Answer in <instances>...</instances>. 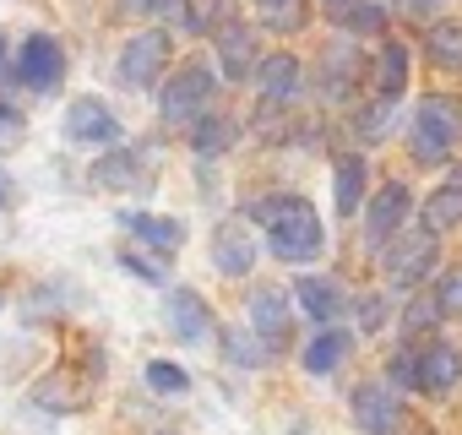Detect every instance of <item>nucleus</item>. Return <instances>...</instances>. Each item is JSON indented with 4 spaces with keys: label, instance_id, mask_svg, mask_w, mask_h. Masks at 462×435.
<instances>
[{
    "label": "nucleus",
    "instance_id": "1",
    "mask_svg": "<svg viewBox=\"0 0 462 435\" xmlns=\"http://www.w3.org/2000/svg\"><path fill=\"white\" fill-rule=\"evenodd\" d=\"M256 218H267V224H273V256H283V262H310V256H321V218H316L310 201H300V196L262 201Z\"/></svg>",
    "mask_w": 462,
    "mask_h": 435
},
{
    "label": "nucleus",
    "instance_id": "2",
    "mask_svg": "<svg viewBox=\"0 0 462 435\" xmlns=\"http://www.w3.org/2000/svg\"><path fill=\"white\" fill-rule=\"evenodd\" d=\"M462 136V104L430 93L419 109H413V158L419 163H440Z\"/></svg>",
    "mask_w": 462,
    "mask_h": 435
},
{
    "label": "nucleus",
    "instance_id": "3",
    "mask_svg": "<svg viewBox=\"0 0 462 435\" xmlns=\"http://www.w3.org/2000/svg\"><path fill=\"white\" fill-rule=\"evenodd\" d=\"M212 98V71L207 66H185L169 88H163V120L169 125H185V120H196V109Z\"/></svg>",
    "mask_w": 462,
    "mask_h": 435
},
{
    "label": "nucleus",
    "instance_id": "4",
    "mask_svg": "<svg viewBox=\"0 0 462 435\" xmlns=\"http://www.w3.org/2000/svg\"><path fill=\"white\" fill-rule=\"evenodd\" d=\"M354 424L370 430V435H392V430L402 424V403H397V392L381 386V381H365V386L354 392Z\"/></svg>",
    "mask_w": 462,
    "mask_h": 435
},
{
    "label": "nucleus",
    "instance_id": "5",
    "mask_svg": "<svg viewBox=\"0 0 462 435\" xmlns=\"http://www.w3.org/2000/svg\"><path fill=\"white\" fill-rule=\"evenodd\" d=\"M163 60H169V39L163 33H136L125 44V55H120V82L125 88H147L163 71Z\"/></svg>",
    "mask_w": 462,
    "mask_h": 435
},
{
    "label": "nucleus",
    "instance_id": "6",
    "mask_svg": "<svg viewBox=\"0 0 462 435\" xmlns=\"http://www.w3.org/2000/svg\"><path fill=\"white\" fill-rule=\"evenodd\" d=\"M60 71H66V50H60L50 33H33V39H23L17 77H23L28 88H55V82H60Z\"/></svg>",
    "mask_w": 462,
    "mask_h": 435
},
{
    "label": "nucleus",
    "instance_id": "7",
    "mask_svg": "<svg viewBox=\"0 0 462 435\" xmlns=\"http://www.w3.org/2000/svg\"><path fill=\"white\" fill-rule=\"evenodd\" d=\"M430 267H435V240H430V235H408V240H397L392 256H386V278L402 283V289H413Z\"/></svg>",
    "mask_w": 462,
    "mask_h": 435
},
{
    "label": "nucleus",
    "instance_id": "8",
    "mask_svg": "<svg viewBox=\"0 0 462 435\" xmlns=\"http://www.w3.org/2000/svg\"><path fill=\"white\" fill-rule=\"evenodd\" d=\"M169 332H174L180 343H207V338H212V310H207V300H196L190 289H174V294H169Z\"/></svg>",
    "mask_w": 462,
    "mask_h": 435
},
{
    "label": "nucleus",
    "instance_id": "9",
    "mask_svg": "<svg viewBox=\"0 0 462 435\" xmlns=\"http://www.w3.org/2000/svg\"><path fill=\"white\" fill-rule=\"evenodd\" d=\"M66 136L71 142H115L120 136V120L98 104V98H77L66 109Z\"/></svg>",
    "mask_w": 462,
    "mask_h": 435
},
{
    "label": "nucleus",
    "instance_id": "10",
    "mask_svg": "<svg viewBox=\"0 0 462 435\" xmlns=\"http://www.w3.org/2000/svg\"><path fill=\"white\" fill-rule=\"evenodd\" d=\"M212 262H217V273H228V278H245V273L256 267V240H251V229L223 224L217 240H212Z\"/></svg>",
    "mask_w": 462,
    "mask_h": 435
},
{
    "label": "nucleus",
    "instance_id": "11",
    "mask_svg": "<svg viewBox=\"0 0 462 435\" xmlns=\"http://www.w3.org/2000/svg\"><path fill=\"white\" fill-rule=\"evenodd\" d=\"M462 381V354L451 343H430L419 348V386L424 392H451Z\"/></svg>",
    "mask_w": 462,
    "mask_h": 435
},
{
    "label": "nucleus",
    "instance_id": "12",
    "mask_svg": "<svg viewBox=\"0 0 462 435\" xmlns=\"http://www.w3.org/2000/svg\"><path fill=\"white\" fill-rule=\"evenodd\" d=\"M402 212H408V190H402V185H381V190H375V201H370V224H365V240H370V245L392 240V229L402 224Z\"/></svg>",
    "mask_w": 462,
    "mask_h": 435
},
{
    "label": "nucleus",
    "instance_id": "13",
    "mask_svg": "<svg viewBox=\"0 0 462 435\" xmlns=\"http://www.w3.org/2000/svg\"><path fill=\"white\" fill-rule=\"evenodd\" d=\"M251 327H256L267 343H283V332H289V300H283L278 289H256V294H251Z\"/></svg>",
    "mask_w": 462,
    "mask_h": 435
},
{
    "label": "nucleus",
    "instance_id": "14",
    "mask_svg": "<svg viewBox=\"0 0 462 435\" xmlns=\"http://www.w3.org/2000/svg\"><path fill=\"white\" fill-rule=\"evenodd\" d=\"M120 224H125L131 235H142L147 245H158V251H180V245H185V224H174V218H152V212H120Z\"/></svg>",
    "mask_w": 462,
    "mask_h": 435
},
{
    "label": "nucleus",
    "instance_id": "15",
    "mask_svg": "<svg viewBox=\"0 0 462 435\" xmlns=\"http://www.w3.org/2000/svg\"><path fill=\"white\" fill-rule=\"evenodd\" d=\"M462 224V174L451 180V185H440L430 201H424V229L430 235H446V229H457Z\"/></svg>",
    "mask_w": 462,
    "mask_h": 435
},
{
    "label": "nucleus",
    "instance_id": "16",
    "mask_svg": "<svg viewBox=\"0 0 462 435\" xmlns=\"http://www.w3.org/2000/svg\"><path fill=\"white\" fill-rule=\"evenodd\" d=\"M217 60H223V71H228V77H245V71H251V60H256V39H251V28L228 23V28L217 33Z\"/></svg>",
    "mask_w": 462,
    "mask_h": 435
},
{
    "label": "nucleus",
    "instance_id": "17",
    "mask_svg": "<svg viewBox=\"0 0 462 435\" xmlns=\"http://www.w3.org/2000/svg\"><path fill=\"white\" fill-rule=\"evenodd\" d=\"M294 88H300V60H294V55H273V60H262V93H267V104L289 98Z\"/></svg>",
    "mask_w": 462,
    "mask_h": 435
},
{
    "label": "nucleus",
    "instance_id": "18",
    "mask_svg": "<svg viewBox=\"0 0 462 435\" xmlns=\"http://www.w3.org/2000/svg\"><path fill=\"white\" fill-rule=\"evenodd\" d=\"M300 305H305L316 321H332V316L343 310V294H337V283H327V278H300Z\"/></svg>",
    "mask_w": 462,
    "mask_h": 435
},
{
    "label": "nucleus",
    "instance_id": "19",
    "mask_svg": "<svg viewBox=\"0 0 462 435\" xmlns=\"http://www.w3.org/2000/svg\"><path fill=\"white\" fill-rule=\"evenodd\" d=\"M354 77H359V55H354L348 44H337V50H332V60L321 66V93H332V98H343Z\"/></svg>",
    "mask_w": 462,
    "mask_h": 435
},
{
    "label": "nucleus",
    "instance_id": "20",
    "mask_svg": "<svg viewBox=\"0 0 462 435\" xmlns=\"http://www.w3.org/2000/svg\"><path fill=\"white\" fill-rule=\"evenodd\" d=\"M93 180L109 185V190H125V185H142L147 174H142V158H136V153H115V158H104V163L93 169Z\"/></svg>",
    "mask_w": 462,
    "mask_h": 435
},
{
    "label": "nucleus",
    "instance_id": "21",
    "mask_svg": "<svg viewBox=\"0 0 462 435\" xmlns=\"http://www.w3.org/2000/svg\"><path fill=\"white\" fill-rule=\"evenodd\" d=\"M424 50H430V60L435 66H462V23H435L430 28V39H424Z\"/></svg>",
    "mask_w": 462,
    "mask_h": 435
},
{
    "label": "nucleus",
    "instance_id": "22",
    "mask_svg": "<svg viewBox=\"0 0 462 435\" xmlns=\"http://www.w3.org/2000/svg\"><path fill=\"white\" fill-rule=\"evenodd\" d=\"M343 354H348V338H343V332H321V338L305 348V370H310V375H327V370L343 365Z\"/></svg>",
    "mask_w": 462,
    "mask_h": 435
},
{
    "label": "nucleus",
    "instance_id": "23",
    "mask_svg": "<svg viewBox=\"0 0 462 435\" xmlns=\"http://www.w3.org/2000/svg\"><path fill=\"white\" fill-rule=\"evenodd\" d=\"M402 82H408V50H402V44H386V50H381V71H375L381 98H397Z\"/></svg>",
    "mask_w": 462,
    "mask_h": 435
},
{
    "label": "nucleus",
    "instance_id": "24",
    "mask_svg": "<svg viewBox=\"0 0 462 435\" xmlns=\"http://www.w3.org/2000/svg\"><path fill=\"white\" fill-rule=\"evenodd\" d=\"M359 196H365V163L343 158L337 163V212H359Z\"/></svg>",
    "mask_w": 462,
    "mask_h": 435
},
{
    "label": "nucleus",
    "instance_id": "25",
    "mask_svg": "<svg viewBox=\"0 0 462 435\" xmlns=\"http://www.w3.org/2000/svg\"><path fill=\"white\" fill-rule=\"evenodd\" d=\"M228 136H235V125H228V120H201V125L190 131L196 153H223V147H228Z\"/></svg>",
    "mask_w": 462,
    "mask_h": 435
},
{
    "label": "nucleus",
    "instance_id": "26",
    "mask_svg": "<svg viewBox=\"0 0 462 435\" xmlns=\"http://www.w3.org/2000/svg\"><path fill=\"white\" fill-rule=\"evenodd\" d=\"M147 386H158V392H169V397H174V392H185V386H190V375H185L180 365H169V359H152V365H147Z\"/></svg>",
    "mask_w": 462,
    "mask_h": 435
},
{
    "label": "nucleus",
    "instance_id": "27",
    "mask_svg": "<svg viewBox=\"0 0 462 435\" xmlns=\"http://www.w3.org/2000/svg\"><path fill=\"white\" fill-rule=\"evenodd\" d=\"M228 359L235 365H262L267 348H256V338H245V332H228Z\"/></svg>",
    "mask_w": 462,
    "mask_h": 435
},
{
    "label": "nucleus",
    "instance_id": "28",
    "mask_svg": "<svg viewBox=\"0 0 462 435\" xmlns=\"http://www.w3.org/2000/svg\"><path fill=\"white\" fill-rule=\"evenodd\" d=\"M381 23H386V12L375 6V0H359V6L348 12V28H354V33H375Z\"/></svg>",
    "mask_w": 462,
    "mask_h": 435
},
{
    "label": "nucleus",
    "instance_id": "29",
    "mask_svg": "<svg viewBox=\"0 0 462 435\" xmlns=\"http://www.w3.org/2000/svg\"><path fill=\"white\" fill-rule=\"evenodd\" d=\"M267 23L273 28H300L305 23V6H300V0H278V6H267Z\"/></svg>",
    "mask_w": 462,
    "mask_h": 435
},
{
    "label": "nucleus",
    "instance_id": "30",
    "mask_svg": "<svg viewBox=\"0 0 462 435\" xmlns=\"http://www.w3.org/2000/svg\"><path fill=\"white\" fill-rule=\"evenodd\" d=\"M17 142H23V115L0 104V153H6V147H17Z\"/></svg>",
    "mask_w": 462,
    "mask_h": 435
},
{
    "label": "nucleus",
    "instance_id": "31",
    "mask_svg": "<svg viewBox=\"0 0 462 435\" xmlns=\"http://www.w3.org/2000/svg\"><path fill=\"white\" fill-rule=\"evenodd\" d=\"M435 305H440V310H462V267H457V273H446V283H440Z\"/></svg>",
    "mask_w": 462,
    "mask_h": 435
},
{
    "label": "nucleus",
    "instance_id": "32",
    "mask_svg": "<svg viewBox=\"0 0 462 435\" xmlns=\"http://www.w3.org/2000/svg\"><path fill=\"white\" fill-rule=\"evenodd\" d=\"M125 262V273H136V278H147V283H163V267L158 262H147V256H120Z\"/></svg>",
    "mask_w": 462,
    "mask_h": 435
},
{
    "label": "nucleus",
    "instance_id": "33",
    "mask_svg": "<svg viewBox=\"0 0 462 435\" xmlns=\"http://www.w3.org/2000/svg\"><path fill=\"white\" fill-rule=\"evenodd\" d=\"M359 321H365V332H375V327L386 321V305H381V300H365V305H359Z\"/></svg>",
    "mask_w": 462,
    "mask_h": 435
},
{
    "label": "nucleus",
    "instance_id": "34",
    "mask_svg": "<svg viewBox=\"0 0 462 435\" xmlns=\"http://www.w3.org/2000/svg\"><path fill=\"white\" fill-rule=\"evenodd\" d=\"M440 316V305H408V327H430Z\"/></svg>",
    "mask_w": 462,
    "mask_h": 435
},
{
    "label": "nucleus",
    "instance_id": "35",
    "mask_svg": "<svg viewBox=\"0 0 462 435\" xmlns=\"http://www.w3.org/2000/svg\"><path fill=\"white\" fill-rule=\"evenodd\" d=\"M430 6H435V0H402V12H408V17H413V12H419V17H424V12H430Z\"/></svg>",
    "mask_w": 462,
    "mask_h": 435
},
{
    "label": "nucleus",
    "instance_id": "36",
    "mask_svg": "<svg viewBox=\"0 0 462 435\" xmlns=\"http://www.w3.org/2000/svg\"><path fill=\"white\" fill-rule=\"evenodd\" d=\"M6 201H12V185H6V180H0V212H6Z\"/></svg>",
    "mask_w": 462,
    "mask_h": 435
},
{
    "label": "nucleus",
    "instance_id": "37",
    "mask_svg": "<svg viewBox=\"0 0 462 435\" xmlns=\"http://www.w3.org/2000/svg\"><path fill=\"white\" fill-rule=\"evenodd\" d=\"M0 60H6V39H0Z\"/></svg>",
    "mask_w": 462,
    "mask_h": 435
},
{
    "label": "nucleus",
    "instance_id": "38",
    "mask_svg": "<svg viewBox=\"0 0 462 435\" xmlns=\"http://www.w3.org/2000/svg\"><path fill=\"white\" fill-rule=\"evenodd\" d=\"M262 6H278V0H262Z\"/></svg>",
    "mask_w": 462,
    "mask_h": 435
},
{
    "label": "nucleus",
    "instance_id": "39",
    "mask_svg": "<svg viewBox=\"0 0 462 435\" xmlns=\"http://www.w3.org/2000/svg\"><path fill=\"white\" fill-rule=\"evenodd\" d=\"M332 6H337V0H332Z\"/></svg>",
    "mask_w": 462,
    "mask_h": 435
}]
</instances>
